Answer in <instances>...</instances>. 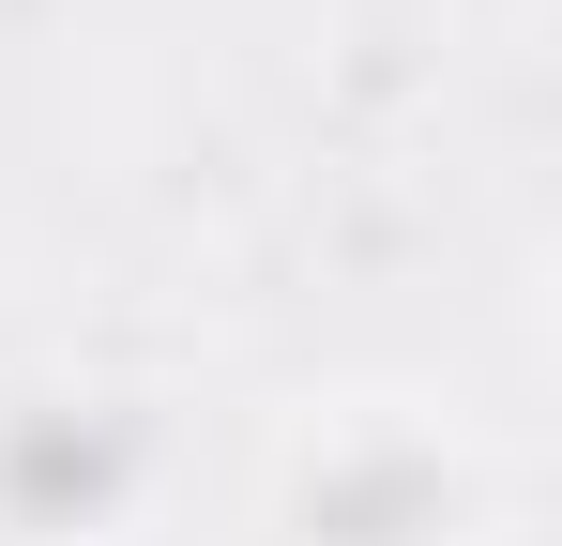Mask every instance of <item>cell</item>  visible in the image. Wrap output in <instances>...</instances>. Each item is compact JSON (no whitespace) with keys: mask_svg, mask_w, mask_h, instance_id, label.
<instances>
[{"mask_svg":"<svg viewBox=\"0 0 562 546\" xmlns=\"http://www.w3.org/2000/svg\"><path fill=\"white\" fill-rule=\"evenodd\" d=\"M471 532H486V455L411 395H350L274 455V546H471Z\"/></svg>","mask_w":562,"mask_h":546,"instance_id":"cell-1","label":"cell"},{"mask_svg":"<svg viewBox=\"0 0 562 546\" xmlns=\"http://www.w3.org/2000/svg\"><path fill=\"white\" fill-rule=\"evenodd\" d=\"M168 486V425L106 379H0V546H122Z\"/></svg>","mask_w":562,"mask_h":546,"instance_id":"cell-2","label":"cell"},{"mask_svg":"<svg viewBox=\"0 0 562 546\" xmlns=\"http://www.w3.org/2000/svg\"><path fill=\"white\" fill-rule=\"evenodd\" d=\"M486 15H502V31H532V0H486Z\"/></svg>","mask_w":562,"mask_h":546,"instance_id":"cell-3","label":"cell"}]
</instances>
